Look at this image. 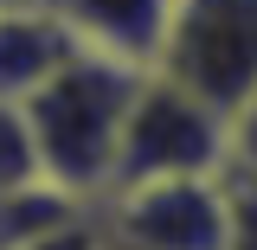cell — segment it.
I'll list each match as a JSON object with an SVG mask.
<instances>
[{
    "label": "cell",
    "mask_w": 257,
    "mask_h": 250,
    "mask_svg": "<svg viewBox=\"0 0 257 250\" xmlns=\"http://www.w3.org/2000/svg\"><path fill=\"white\" fill-rule=\"evenodd\" d=\"M225 250H257V180L225 173Z\"/></svg>",
    "instance_id": "9"
},
{
    "label": "cell",
    "mask_w": 257,
    "mask_h": 250,
    "mask_svg": "<svg viewBox=\"0 0 257 250\" xmlns=\"http://www.w3.org/2000/svg\"><path fill=\"white\" fill-rule=\"evenodd\" d=\"M180 173H225V116L193 90L167 84L161 71H142V90L122 116L109 192L142 186V180H180Z\"/></svg>",
    "instance_id": "3"
},
{
    "label": "cell",
    "mask_w": 257,
    "mask_h": 250,
    "mask_svg": "<svg viewBox=\"0 0 257 250\" xmlns=\"http://www.w3.org/2000/svg\"><path fill=\"white\" fill-rule=\"evenodd\" d=\"M225 173L257 180V96L225 116Z\"/></svg>",
    "instance_id": "10"
},
{
    "label": "cell",
    "mask_w": 257,
    "mask_h": 250,
    "mask_svg": "<svg viewBox=\"0 0 257 250\" xmlns=\"http://www.w3.org/2000/svg\"><path fill=\"white\" fill-rule=\"evenodd\" d=\"M142 71L148 64L116 58V52H96L77 45L71 58L20 103L32 122V148H39V173L64 186L71 199L96 205L109 180H116V141H122V116L135 90H142Z\"/></svg>",
    "instance_id": "1"
},
{
    "label": "cell",
    "mask_w": 257,
    "mask_h": 250,
    "mask_svg": "<svg viewBox=\"0 0 257 250\" xmlns=\"http://www.w3.org/2000/svg\"><path fill=\"white\" fill-rule=\"evenodd\" d=\"M64 13V26L77 32L96 52H116V58L148 64L155 58L161 20H167V0H52Z\"/></svg>",
    "instance_id": "6"
},
{
    "label": "cell",
    "mask_w": 257,
    "mask_h": 250,
    "mask_svg": "<svg viewBox=\"0 0 257 250\" xmlns=\"http://www.w3.org/2000/svg\"><path fill=\"white\" fill-rule=\"evenodd\" d=\"M26 180H45L39 173V148H32V122L20 103H0V192L26 186Z\"/></svg>",
    "instance_id": "8"
},
{
    "label": "cell",
    "mask_w": 257,
    "mask_h": 250,
    "mask_svg": "<svg viewBox=\"0 0 257 250\" xmlns=\"http://www.w3.org/2000/svg\"><path fill=\"white\" fill-rule=\"evenodd\" d=\"M109 250H225V173L142 180L96 199Z\"/></svg>",
    "instance_id": "4"
},
{
    "label": "cell",
    "mask_w": 257,
    "mask_h": 250,
    "mask_svg": "<svg viewBox=\"0 0 257 250\" xmlns=\"http://www.w3.org/2000/svg\"><path fill=\"white\" fill-rule=\"evenodd\" d=\"M148 71L231 116L257 96V0H167Z\"/></svg>",
    "instance_id": "2"
},
{
    "label": "cell",
    "mask_w": 257,
    "mask_h": 250,
    "mask_svg": "<svg viewBox=\"0 0 257 250\" xmlns=\"http://www.w3.org/2000/svg\"><path fill=\"white\" fill-rule=\"evenodd\" d=\"M32 250H109V244H103V224H96V212H90V218H77V224H64V231H52L45 244H32Z\"/></svg>",
    "instance_id": "11"
},
{
    "label": "cell",
    "mask_w": 257,
    "mask_h": 250,
    "mask_svg": "<svg viewBox=\"0 0 257 250\" xmlns=\"http://www.w3.org/2000/svg\"><path fill=\"white\" fill-rule=\"evenodd\" d=\"M77 45L52 0H0V103H26Z\"/></svg>",
    "instance_id": "5"
},
{
    "label": "cell",
    "mask_w": 257,
    "mask_h": 250,
    "mask_svg": "<svg viewBox=\"0 0 257 250\" xmlns=\"http://www.w3.org/2000/svg\"><path fill=\"white\" fill-rule=\"evenodd\" d=\"M96 205H84V199H71L64 186H52V180H26V186H7L0 192V250H32L45 244L52 231H64V224L90 218Z\"/></svg>",
    "instance_id": "7"
}]
</instances>
